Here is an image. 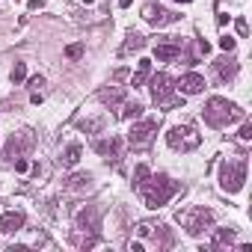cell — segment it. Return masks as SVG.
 I'll return each instance as SVG.
<instances>
[{
	"label": "cell",
	"instance_id": "6da1fadb",
	"mask_svg": "<svg viewBox=\"0 0 252 252\" xmlns=\"http://www.w3.org/2000/svg\"><path fill=\"white\" fill-rule=\"evenodd\" d=\"M181 187L169 178V175H152L146 184H143V202H146V208H152V211H158V208H163L175 193H178Z\"/></svg>",
	"mask_w": 252,
	"mask_h": 252
},
{
	"label": "cell",
	"instance_id": "8fae6325",
	"mask_svg": "<svg viewBox=\"0 0 252 252\" xmlns=\"http://www.w3.org/2000/svg\"><path fill=\"white\" fill-rule=\"evenodd\" d=\"M98 228H101L98 211H95V208H83V211L77 214V231H86L89 237H98Z\"/></svg>",
	"mask_w": 252,
	"mask_h": 252
},
{
	"label": "cell",
	"instance_id": "603a6c76",
	"mask_svg": "<svg viewBox=\"0 0 252 252\" xmlns=\"http://www.w3.org/2000/svg\"><path fill=\"white\" fill-rule=\"evenodd\" d=\"M89 181H92L89 172H74V175L68 178V187H71V190H83V187H89Z\"/></svg>",
	"mask_w": 252,
	"mask_h": 252
},
{
	"label": "cell",
	"instance_id": "cb8c5ba5",
	"mask_svg": "<svg viewBox=\"0 0 252 252\" xmlns=\"http://www.w3.org/2000/svg\"><path fill=\"white\" fill-rule=\"evenodd\" d=\"M27 77V68H24V63H15V68H12V83H21Z\"/></svg>",
	"mask_w": 252,
	"mask_h": 252
},
{
	"label": "cell",
	"instance_id": "8992f818",
	"mask_svg": "<svg viewBox=\"0 0 252 252\" xmlns=\"http://www.w3.org/2000/svg\"><path fill=\"white\" fill-rule=\"evenodd\" d=\"M166 143L172 149H178V152H193V149H199L202 137L196 134L193 125H172V128L166 131Z\"/></svg>",
	"mask_w": 252,
	"mask_h": 252
},
{
	"label": "cell",
	"instance_id": "ffe728a7",
	"mask_svg": "<svg viewBox=\"0 0 252 252\" xmlns=\"http://www.w3.org/2000/svg\"><path fill=\"white\" fill-rule=\"evenodd\" d=\"M80 155H83V149L74 143V146H68L65 149V155H63V166H77L80 163Z\"/></svg>",
	"mask_w": 252,
	"mask_h": 252
},
{
	"label": "cell",
	"instance_id": "44dd1931",
	"mask_svg": "<svg viewBox=\"0 0 252 252\" xmlns=\"http://www.w3.org/2000/svg\"><path fill=\"white\" fill-rule=\"evenodd\" d=\"M149 178H152V169H149L146 163H140V166L134 169V190L140 193V190H143V184H146Z\"/></svg>",
	"mask_w": 252,
	"mask_h": 252
},
{
	"label": "cell",
	"instance_id": "7402d4cb",
	"mask_svg": "<svg viewBox=\"0 0 252 252\" xmlns=\"http://www.w3.org/2000/svg\"><path fill=\"white\" fill-rule=\"evenodd\" d=\"M143 45H146V39H143L140 33H131V36H128V42L122 45V57H125V54H131V51H140Z\"/></svg>",
	"mask_w": 252,
	"mask_h": 252
},
{
	"label": "cell",
	"instance_id": "9a60e30c",
	"mask_svg": "<svg viewBox=\"0 0 252 252\" xmlns=\"http://www.w3.org/2000/svg\"><path fill=\"white\" fill-rule=\"evenodd\" d=\"M98 98H101L104 104H119V101L125 98V89H122V86H104V89L98 92Z\"/></svg>",
	"mask_w": 252,
	"mask_h": 252
},
{
	"label": "cell",
	"instance_id": "2e32d148",
	"mask_svg": "<svg viewBox=\"0 0 252 252\" xmlns=\"http://www.w3.org/2000/svg\"><path fill=\"white\" fill-rule=\"evenodd\" d=\"M234 243V228H220L211 240V249H222V246H231Z\"/></svg>",
	"mask_w": 252,
	"mask_h": 252
},
{
	"label": "cell",
	"instance_id": "30bf717a",
	"mask_svg": "<svg viewBox=\"0 0 252 252\" xmlns=\"http://www.w3.org/2000/svg\"><path fill=\"white\" fill-rule=\"evenodd\" d=\"M33 146V137H30V131H21V134H12L9 137V143H6V160H15V158H21V152L24 149H30Z\"/></svg>",
	"mask_w": 252,
	"mask_h": 252
},
{
	"label": "cell",
	"instance_id": "277c9868",
	"mask_svg": "<svg viewBox=\"0 0 252 252\" xmlns=\"http://www.w3.org/2000/svg\"><path fill=\"white\" fill-rule=\"evenodd\" d=\"M178 222H181V228H184L187 234L199 237L202 231H208V228H211L214 214H211L208 208H187V211H178Z\"/></svg>",
	"mask_w": 252,
	"mask_h": 252
},
{
	"label": "cell",
	"instance_id": "d6986e66",
	"mask_svg": "<svg viewBox=\"0 0 252 252\" xmlns=\"http://www.w3.org/2000/svg\"><path fill=\"white\" fill-rule=\"evenodd\" d=\"M140 116H143V104L140 101H128L119 110V119H140Z\"/></svg>",
	"mask_w": 252,
	"mask_h": 252
},
{
	"label": "cell",
	"instance_id": "52a82bcc",
	"mask_svg": "<svg viewBox=\"0 0 252 252\" xmlns=\"http://www.w3.org/2000/svg\"><path fill=\"white\" fill-rule=\"evenodd\" d=\"M155 134H158V119H146V122H134L131 131H128V143L134 149H149L155 143Z\"/></svg>",
	"mask_w": 252,
	"mask_h": 252
},
{
	"label": "cell",
	"instance_id": "836d02e7",
	"mask_svg": "<svg viewBox=\"0 0 252 252\" xmlns=\"http://www.w3.org/2000/svg\"><path fill=\"white\" fill-rule=\"evenodd\" d=\"M83 3H95V0H83Z\"/></svg>",
	"mask_w": 252,
	"mask_h": 252
},
{
	"label": "cell",
	"instance_id": "ba28073f",
	"mask_svg": "<svg viewBox=\"0 0 252 252\" xmlns=\"http://www.w3.org/2000/svg\"><path fill=\"white\" fill-rule=\"evenodd\" d=\"M143 18H146L152 27H166V24H175L181 15L172 12V9H163V6H158V3H149V6H143Z\"/></svg>",
	"mask_w": 252,
	"mask_h": 252
},
{
	"label": "cell",
	"instance_id": "d6a6232c",
	"mask_svg": "<svg viewBox=\"0 0 252 252\" xmlns=\"http://www.w3.org/2000/svg\"><path fill=\"white\" fill-rule=\"evenodd\" d=\"M175 3H190V0H175Z\"/></svg>",
	"mask_w": 252,
	"mask_h": 252
},
{
	"label": "cell",
	"instance_id": "5b68a950",
	"mask_svg": "<svg viewBox=\"0 0 252 252\" xmlns=\"http://www.w3.org/2000/svg\"><path fill=\"white\" fill-rule=\"evenodd\" d=\"M246 181V160L237 158V160H225L222 169H220V187L225 193H237Z\"/></svg>",
	"mask_w": 252,
	"mask_h": 252
},
{
	"label": "cell",
	"instance_id": "4316f807",
	"mask_svg": "<svg viewBox=\"0 0 252 252\" xmlns=\"http://www.w3.org/2000/svg\"><path fill=\"white\" fill-rule=\"evenodd\" d=\"M220 48H222L225 54H231V51H234V39H231V36H222V39H220Z\"/></svg>",
	"mask_w": 252,
	"mask_h": 252
},
{
	"label": "cell",
	"instance_id": "484cf974",
	"mask_svg": "<svg viewBox=\"0 0 252 252\" xmlns=\"http://www.w3.org/2000/svg\"><path fill=\"white\" fill-rule=\"evenodd\" d=\"M237 137H240L243 143H249V140H252V125H249V122H243V128H240V134H237Z\"/></svg>",
	"mask_w": 252,
	"mask_h": 252
},
{
	"label": "cell",
	"instance_id": "ac0fdd59",
	"mask_svg": "<svg viewBox=\"0 0 252 252\" xmlns=\"http://www.w3.org/2000/svg\"><path fill=\"white\" fill-rule=\"evenodd\" d=\"M149 74H152V63H149V60H140V68H137V74L131 77V86H134V89L143 86V83L149 80Z\"/></svg>",
	"mask_w": 252,
	"mask_h": 252
},
{
	"label": "cell",
	"instance_id": "f546056e",
	"mask_svg": "<svg viewBox=\"0 0 252 252\" xmlns=\"http://www.w3.org/2000/svg\"><path fill=\"white\" fill-rule=\"evenodd\" d=\"M30 86H33V89H39V86H45V77H42V74H36V77L30 80Z\"/></svg>",
	"mask_w": 252,
	"mask_h": 252
},
{
	"label": "cell",
	"instance_id": "e0dca14e",
	"mask_svg": "<svg viewBox=\"0 0 252 252\" xmlns=\"http://www.w3.org/2000/svg\"><path fill=\"white\" fill-rule=\"evenodd\" d=\"M237 68H240V65H237L234 60H220V63H217V74H220V80H231V77L237 74Z\"/></svg>",
	"mask_w": 252,
	"mask_h": 252
},
{
	"label": "cell",
	"instance_id": "5bb4252c",
	"mask_svg": "<svg viewBox=\"0 0 252 252\" xmlns=\"http://www.w3.org/2000/svg\"><path fill=\"white\" fill-rule=\"evenodd\" d=\"M95 152H98L101 158H107V160H119V158H122V143H119L116 137L98 140V143H95Z\"/></svg>",
	"mask_w": 252,
	"mask_h": 252
},
{
	"label": "cell",
	"instance_id": "d4e9b609",
	"mask_svg": "<svg viewBox=\"0 0 252 252\" xmlns=\"http://www.w3.org/2000/svg\"><path fill=\"white\" fill-rule=\"evenodd\" d=\"M65 57H68V60H80V57H83V45H68V48H65Z\"/></svg>",
	"mask_w": 252,
	"mask_h": 252
},
{
	"label": "cell",
	"instance_id": "1f68e13d",
	"mask_svg": "<svg viewBox=\"0 0 252 252\" xmlns=\"http://www.w3.org/2000/svg\"><path fill=\"white\" fill-rule=\"evenodd\" d=\"M27 6H30V9H42V6H45V0H30Z\"/></svg>",
	"mask_w": 252,
	"mask_h": 252
},
{
	"label": "cell",
	"instance_id": "9c48e42d",
	"mask_svg": "<svg viewBox=\"0 0 252 252\" xmlns=\"http://www.w3.org/2000/svg\"><path fill=\"white\" fill-rule=\"evenodd\" d=\"M181 51H184V42H181L178 36H166V39H160V42L155 45V57H158L160 63H172V60H178Z\"/></svg>",
	"mask_w": 252,
	"mask_h": 252
},
{
	"label": "cell",
	"instance_id": "4dcf8cb0",
	"mask_svg": "<svg viewBox=\"0 0 252 252\" xmlns=\"http://www.w3.org/2000/svg\"><path fill=\"white\" fill-rule=\"evenodd\" d=\"M199 54H205V57H208V54H211V45H208V42H205V39H202V42H199Z\"/></svg>",
	"mask_w": 252,
	"mask_h": 252
},
{
	"label": "cell",
	"instance_id": "83f0119b",
	"mask_svg": "<svg viewBox=\"0 0 252 252\" xmlns=\"http://www.w3.org/2000/svg\"><path fill=\"white\" fill-rule=\"evenodd\" d=\"M27 169H30V163H27L24 158H18V160H15V172H27Z\"/></svg>",
	"mask_w": 252,
	"mask_h": 252
},
{
	"label": "cell",
	"instance_id": "4fadbf2b",
	"mask_svg": "<svg viewBox=\"0 0 252 252\" xmlns=\"http://www.w3.org/2000/svg\"><path fill=\"white\" fill-rule=\"evenodd\" d=\"M24 228V214L21 211H6L3 217H0V231L3 234H15Z\"/></svg>",
	"mask_w": 252,
	"mask_h": 252
},
{
	"label": "cell",
	"instance_id": "7a4b0ae2",
	"mask_svg": "<svg viewBox=\"0 0 252 252\" xmlns=\"http://www.w3.org/2000/svg\"><path fill=\"white\" fill-rule=\"evenodd\" d=\"M202 116H205V122L211 125V128H228L231 122H240V119H243V110H240L237 104H231V101L214 95V98H208Z\"/></svg>",
	"mask_w": 252,
	"mask_h": 252
},
{
	"label": "cell",
	"instance_id": "3957f363",
	"mask_svg": "<svg viewBox=\"0 0 252 252\" xmlns=\"http://www.w3.org/2000/svg\"><path fill=\"white\" fill-rule=\"evenodd\" d=\"M152 98H155L158 107H166V110H172V107H178L184 101V98L175 95V77L166 74V71L152 74Z\"/></svg>",
	"mask_w": 252,
	"mask_h": 252
},
{
	"label": "cell",
	"instance_id": "f1b7e54d",
	"mask_svg": "<svg viewBox=\"0 0 252 252\" xmlns=\"http://www.w3.org/2000/svg\"><path fill=\"white\" fill-rule=\"evenodd\" d=\"M237 33H240V36H246V33H249V27H246V21H243V18H237Z\"/></svg>",
	"mask_w": 252,
	"mask_h": 252
},
{
	"label": "cell",
	"instance_id": "7c38bea8",
	"mask_svg": "<svg viewBox=\"0 0 252 252\" xmlns=\"http://www.w3.org/2000/svg\"><path fill=\"white\" fill-rule=\"evenodd\" d=\"M175 89H181V95H199V92L205 89V77L196 74V71H190V74H184L181 80H175Z\"/></svg>",
	"mask_w": 252,
	"mask_h": 252
}]
</instances>
